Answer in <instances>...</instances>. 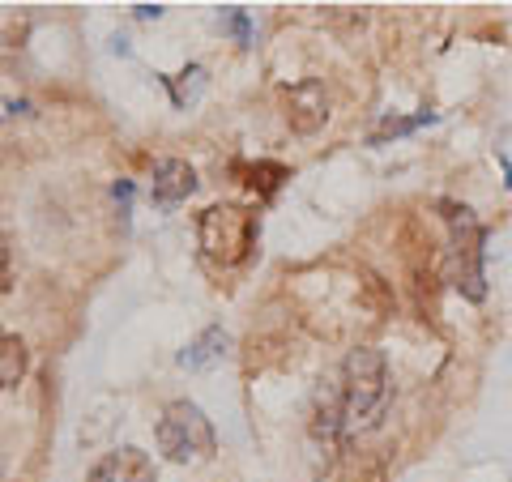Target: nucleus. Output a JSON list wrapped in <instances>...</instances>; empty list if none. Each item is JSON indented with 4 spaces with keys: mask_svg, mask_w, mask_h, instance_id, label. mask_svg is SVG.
<instances>
[{
    "mask_svg": "<svg viewBox=\"0 0 512 482\" xmlns=\"http://www.w3.org/2000/svg\"><path fill=\"white\" fill-rule=\"evenodd\" d=\"M222 355H227V333H222L218 325L214 329H205L197 342H192L184 355H180V367H188V372H201V367H210V363H218Z\"/></svg>",
    "mask_w": 512,
    "mask_h": 482,
    "instance_id": "nucleus-10",
    "label": "nucleus"
},
{
    "mask_svg": "<svg viewBox=\"0 0 512 482\" xmlns=\"http://www.w3.org/2000/svg\"><path fill=\"white\" fill-rule=\"evenodd\" d=\"M222 26H227L231 35H235V43H248V35H252V30H248V18H244V9H227V13H222Z\"/></svg>",
    "mask_w": 512,
    "mask_h": 482,
    "instance_id": "nucleus-12",
    "label": "nucleus"
},
{
    "mask_svg": "<svg viewBox=\"0 0 512 482\" xmlns=\"http://www.w3.org/2000/svg\"><path fill=\"white\" fill-rule=\"evenodd\" d=\"M13 282V252H9V239L0 235V291H9Z\"/></svg>",
    "mask_w": 512,
    "mask_h": 482,
    "instance_id": "nucleus-13",
    "label": "nucleus"
},
{
    "mask_svg": "<svg viewBox=\"0 0 512 482\" xmlns=\"http://www.w3.org/2000/svg\"><path fill=\"white\" fill-rule=\"evenodd\" d=\"M154 436H158V448L180 465L214 457V448H218L210 414H205L197 401H171V406L163 410V419H158V427H154Z\"/></svg>",
    "mask_w": 512,
    "mask_h": 482,
    "instance_id": "nucleus-4",
    "label": "nucleus"
},
{
    "mask_svg": "<svg viewBox=\"0 0 512 482\" xmlns=\"http://www.w3.org/2000/svg\"><path fill=\"white\" fill-rule=\"evenodd\" d=\"M500 163H504V171H508V188H512V158H500Z\"/></svg>",
    "mask_w": 512,
    "mask_h": 482,
    "instance_id": "nucleus-15",
    "label": "nucleus"
},
{
    "mask_svg": "<svg viewBox=\"0 0 512 482\" xmlns=\"http://www.w3.org/2000/svg\"><path fill=\"white\" fill-rule=\"evenodd\" d=\"M154 478H158V470H154L150 453H141V448H133V444L99 457L86 474V482H154Z\"/></svg>",
    "mask_w": 512,
    "mask_h": 482,
    "instance_id": "nucleus-7",
    "label": "nucleus"
},
{
    "mask_svg": "<svg viewBox=\"0 0 512 482\" xmlns=\"http://www.w3.org/2000/svg\"><path fill=\"white\" fill-rule=\"evenodd\" d=\"M197 192V171L184 158H158L154 163V180H150V201L158 210H175Z\"/></svg>",
    "mask_w": 512,
    "mask_h": 482,
    "instance_id": "nucleus-6",
    "label": "nucleus"
},
{
    "mask_svg": "<svg viewBox=\"0 0 512 482\" xmlns=\"http://www.w3.org/2000/svg\"><path fill=\"white\" fill-rule=\"evenodd\" d=\"M389 363L376 346L350 350L342 363V384L338 393L320 397L316 410V436L338 440V436H359V431H376L389 414Z\"/></svg>",
    "mask_w": 512,
    "mask_h": 482,
    "instance_id": "nucleus-1",
    "label": "nucleus"
},
{
    "mask_svg": "<svg viewBox=\"0 0 512 482\" xmlns=\"http://www.w3.org/2000/svg\"><path fill=\"white\" fill-rule=\"evenodd\" d=\"M137 18H163V9H158V5H137Z\"/></svg>",
    "mask_w": 512,
    "mask_h": 482,
    "instance_id": "nucleus-14",
    "label": "nucleus"
},
{
    "mask_svg": "<svg viewBox=\"0 0 512 482\" xmlns=\"http://www.w3.org/2000/svg\"><path fill=\"white\" fill-rule=\"evenodd\" d=\"M423 124H436V111H419V116H410V120H384L376 133H372V146H384L389 137H406V133H414V128H423Z\"/></svg>",
    "mask_w": 512,
    "mask_h": 482,
    "instance_id": "nucleus-11",
    "label": "nucleus"
},
{
    "mask_svg": "<svg viewBox=\"0 0 512 482\" xmlns=\"http://www.w3.org/2000/svg\"><path fill=\"white\" fill-rule=\"evenodd\" d=\"M26 367H30V350H26V342H22L18 333L0 329V393L13 389V384H22Z\"/></svg>",
    "mask_w": 512,
    "mask_h": 482,
    "instance_id": "nucleus-9",
    "label": "nucleus"
},
{
    "mask_svg": "<svg viewBox=\"0 0 512 482\" xmlns=\"http://www.w3.org/2000/svg\"><path fill=\"white\" fill-rule=\"evenodd\" d=\"M282 99H286V124H291L295 133H316V128L329 120V99L316 77H303V82L286 86Z\"/></svg>",
    "mask_w": 512,
    "mask_h": 482,
    "instance_id": "nucleus-5",
    "label": "nucleus"
},
{
    "mask_svg": "<svg viewBox=\"0 0 512 482\" xmlns=\"http://www.w3.org/2000/svg\"><path fill=\"white\" fill-rule=\"evenodd\" d=\"M231 175L239 184H244L248 192H256L261 201H269L274 192L291 180V167H282V163H269V158H261V163H231Z\"/></svg>",
    "mask_w": 512,
    "mask_h": 482,
    "instance_id": "nucleus-8",
    "label": "nucleus"
},
{
    "mask_svg": "<svg viewBox=\"0 0 512 482\" xmlns=\"http://www.w3.org/2000/svg\"><path fill=\"white\" fill-rule=\"evenodd\" d=\"M440 218L448 227V282L457 286L470 303H483L487 299V227L474 218L470 205L461 201H440Z\"/></svg>",
    "mask_w": 512,
    "mask_h": 482,
    "instance_id": "nucleus-2",
    "label": "nucleus"
},
{
    "mask_svg": "<svg viewBox=\"0 0 512 482\" xmlns=\"http://www.w3.org/2000/svg\"><path fill=\"white\" fill-rule=\"evenodd\" d=\"M197 244L205 261L218 269L244 265L256 248V214L248 205H231V201L205 205L197 218Z\"/></svg>",
    "mask_w": 512,
    "mask_h": 482,
    "instance_id": "nucleus-3",
    "label": "nucleus"
}]
</instances>
